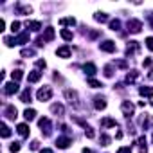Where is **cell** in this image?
I'll list each match as a JSON object with an SVG mask.
<instances>
[{
    "instance_id": "cell-1",
    "label": "cell",
    "mask_w": 153,
    "mask_h": 153,
    "mask_svg": "<svg viewBox=\"0 0 153 153\" xmlns=\"http://www.w3.org/2000/svg\"><path fill=\"white\" fill-rule=\"evenodd\" d=\"M36 97H38V101H49L51 97H52V88L51 87H42L38 92H36Z\"/></svg>"
},
{
    "instance_id": "cell-2",
    "label": "cell",
    "mask_w": 153,
    "mask_h": 153,
    "mask_svg": "<svg viewBox=\"0 0 153 153\" xmlns=\"http://www.w3.org/2000/svg\"><path fill=\"white\" fill-rule=\"evenodd\" d=\"M126 27H128V31H130V33H140V29H142V22H140V20L131 18V20H128Z\"/></svg>"
},
{
    "instance_id": "cell-3",
    "label": "cell",
    "mask_w": 153,
    "mask_h": 153,
    "mask_svg": "<svg viewBox=\"0 0 153 153\" xmlns=\"http://www.w3.org/2000/svg\"><path fill=\"white\" fill-rule=\"evenodd\" d=\"M65 97H67V101H68L70 105L79 106V101H78V92H76V90H65Z\"/></svg>"
},
{
    "instance_id": "cell-4",
    "label": "cell",
    "mask_w": 153,
    "mask_h": 153,
    "mask_svg": "<svg viewBox=\"0 0 153 153\" xmlns=\"http://www.w3.org/2000/svg\"><path fill=\"white\" fill-rule=\"evenodd\" d=\"M38 126L42 128V133H45V135H51V121H49L47 117H42V119L38 121Z\"/></svg>"
},
{
    "instance_id": "cell-5",
    "label": "cell",
    "mask_w": 153,
    "mask_h": 153,
    "mask_svg": "<svg viewBox=\"0 0 153 153\" xmlns=\"http://www.w3.org/2000/svg\"><path fill=\"white\" fill-rule=\"evenodd\" d=\"M99 49L101 51H105V52H115V42H112V40H105L101 45H99Z\"/></svg>"
},
{
    "instance_id": "cell-6",
    "label": "cell",
    "mask_w": 153,
    "mask_h": 153,
    "mask_svg": "<svg viewBox=\"0 0 153 153\" xmlns=\"http://www.w3.org/2000/svg\"><path fill=\"white\" fill-rule=\"evenodd\" d=\"M4 92H6L7 96H13V94H16V92H18V83H16V81L6 83V85H4Z\"/></svg>"
},
{
    "instance_id": "cell-7",
    "label": "cell",
    "mask_w": 153,
    "mask_h": 153,
    "mask_svg": "<svg viewBox=\"0 0 153 153\" xmlns=\"http://www.w3.org/2000/svg\"><path fill=\"white\" fill-rule=\"evenodd\" d=\"M121 110H123V114L126 115V117H130V115H133V105L130 103V101H123V105H121Z\"/></svg>"
},
{
    "instance_id": "cell-8",
    "label": "cell",
    "mask_w": 153,
    "mask_h": 153,
    "mask_svg": "<svg viewBox=\"0 0 153 153\" xmlns=\"http://www.w3.org/2000/svg\"><path fill=\"white\" fill-rule=\"evenodd\" d=\"M70 144H72V140H70V137H67V135H63V137H58V140H56V146H58V148H61V149L68 148Z\"/></svg>"
},
{
    "instance_id": "cell-9",
    "label": "cell",
    "mask_w": 153,
    "mask_h": 153,
    "mask_svg": "<svg viewBox=\"0 0 153 153\" xmlns=\"http://www.w3.org/2000/svg\"><path fill=\"white\" fill-rule=\"evenodd\" d=\"M42 79V72L40 70H33V72H29V76H27V81L29 83H36V81H40Z\"/></svg>"
},
{
    "instance_id": "cell-10",
    "label": "cell",
    "mask_w": 153,
    "mask_h": 153,
    "mask_svg": "<svg viewBox=\"0 0 153 153\" xmlns=\"http://www.w3.org/2000/svg\"><path fill=\"white\" fill-rule=\"evenodd\" d=\"M140 47H139V42H128V47H126V56H131L133 52H137Z\"/></svg>"
},
{
    "instance_id": "cell-11",
    "label": "cell",
    "mask_w": 153,
    "mask_h": 153,
    "mask_svg": "<svg viewBox=\"0 0 153 153\" xmlns=\"http://www.w3.org/2000/svg\"><path fill=\"white\" fill-rule=\"evenodd\" d=\"M4 114H6V117H7V119H16V114H18V110H16L13 105H7Z\"/></svg>"
},
{
    "instance_id": "cell-12",
    "label": "cell",
    "mask_w": 153,
    "mask_h": 153,
    "mask_svg": "<svg viewBox=\"0 0 153 153\" xmlns=\"http://www.w3.org/2000/svg\"><path fill=\"white\" fill-rule=\"evenodd\" d=\"M54 36H56L54 29H52V27H47V29H45V33H43V42H52V40H54Z\"/></svg>"
},
{
    "instance_id": "cell-13",
    "label": "cell",
    "mask_w": 153,
    "mask_h": 153,
    "mask_svg": "<svg viewBox=\"0 0 153 153\" xmlns=\"http://www.w3.org/2000/svg\"><path fill=\"white\" fill-rule=\"evenodd\" d=\"M29 42V33H22V34H18L16 38H15V43L16 45H24V43H27Z\"/></svg>"
},
{
    "instance_id": "cell-14",
    "label": "cell",
    "mask_w": 153,
    "mask_h": 153,
    "mask_svg": "<svg viewBox=\"0 0 153 153\" xmlns=\"http://www.w3.org/2000/svg\"><path fill=\"white\" fill-rule=\"evenodd\" d=\"M16 131H18L22 137H29V131H31V130H29V126H27L25 123H22V124L16 126Z\"/></svg>"
},
{
    "instance_id": "cell-15",
    "label": "cell",
    "mask_w": 153,
    "mask_h": 153,
    "mask_svg": "<svg viewBox=\"0 0 153 153\" xmlns=\"http://www.w3.org/2000/svg\"><path fill=\"white\" fill-rule=\"evenodd\" d=\"M56 54L59 56V58H70V47H59L58 51H56Z\"/></svg>"
},
{
    "instance_id": "cell-16",
    "label": "cell",
    "mask_w": 153,
    "mask_h": 153,
    "mask_svg": "<svg viewBox=\"0 0 153 153\" xmlns=\"http://www.w3.org/2000/svg\"><path fill=\"white\" fill-rule=\"evenodd\" d=\"M83 70H85L88 76H94V74L97 72V68H96V65H94V63H85V65H83Z\"/></svg>"
},
{
    "instance_id": "cell-17",
    "label": "cell",
    "mask_w": 153,
    "mask_h": 153,
    "mask_svg": "<svg viewBox=\"0 0 153 153\" xmlns=\"http://www.w3.org/2000/svg\"><path fill=\"white\" fill-rule=\"evenodd\" d=\"M20 101L22 103H31V88L27 87L24 92H22V96H20Z\"/></svg>"
},
{
    "instance_id": "cell-18",
    "label": "cell",
    "mask_w": 153,
    "mask_h": 153,
    "mask_svg": "<svg viewBox=\"0 0 153 153\" xmlns=\"http://www.w3.org/2000/svg\"><path fill=\"white\" fill-rule=\"evenodd\" d=\"M94 101H96L94 105H96L97 110H105V108H106V101H105V97H96Z\"/></svg>"
},
{
    "instance_id": "cell-19",
    "label": "cell",
    "mask_w": 153,
    "mask_h": 153,
    "mask_svg": "<svg viewBox=\"0 0 153 153\" xmlns=\"http://www.w3.org/2000/svg\"><path fill=\"white\" fill-rule=\"evenodd\" d=\"M51 112H52V114H56V115H63V114H65V108H63L61 105H58V103H56V105H52V106H51Z\"/></svg>"
},
{
    "instance_id": "cell-20",
    "label": "cell",
    "mask_w": 153,
    "mask_h": 153,
    "mask_svg": "<svg viewBox=\"0 0 153 153\" xmlns=\"http://www.w3.org/2000/svg\"><path fill=\"white\" fill-rule=\"evenodd\" d=\"M140 96H146V97H153V87H140Z\"/></svg>"
},
{
    "instance_id": "cell-21",
    "label": "cell",
    "mask_w": 153,
    "mask_h": 153,
    "mask_svg": "<svg viewBox=\"0 0 153 153\" xmlns=\"http://www.w3.org/2000/svg\"><path fill=\"white\" fill-rule=\"evenodd\" d=\"M137 78H139V72H137V70H130V72L126 74V81H128V83H133Z\"/></svg>"
},
{
    "instance_id": "cell-22",
    "label": "cell",
    "mask_w": 153,
    "mask_h": 153,
    "mask_svg": "<svg viewBox=\"0 0 153 153\" xmlns=\"http://www.w3.org/2000/svg\"><path fill=\"white\" fill-rule=\"evenodd\" d=\"M24 117H25V121H33V119L36 117V110H33V108H27V110L24 112Z\"/></svg>"
},
{
    "instance_id": "cell-23",
    "label": "cell",
    "mask_w": 153,
    "mask_h": 153,
    "mask_svg": "<svg viewBox=\"0 0 153 153\" xmlns=\"http://www.w3.org/2000/svg\"><path fill=\"white\" fill-rule=\"evenodd\" d=\"M101 126H105V128H114V126H117V123H115L114 119L106 117V119H103V121H101Z\"/></svg>"
},
{
    "instance_id": "cell-24",
    "label": "cell",
    "mask_w": 153,
    "mask_h": 153,
    "mask_svg": "<svg viewBox=\"0 0 153 153\" xmlns=\"http://www.w3.org/2000/svg\"><path fill=\"white\" fill-rule=\"evenodd\" d=\"M25 27L31 29V31H40V29H42V24H40V22H27Z\"/></svg>"
},
{
    "instance_id": "cell-25",
    "label": "cell",
    "mask_w": 153,
    "mask_h": 153,
    "mask_svg": "<svg viewBox=\"0 0 153 153\" xmlns=\"http://www.w3.org/2000/svg\"><path fill=\"white\" fill-rule=\"evenodd\" d=\"M16 9L22 13V15H29L33 9H31V6H20V4H16Z\"/></svg>"
},
{
    "instance_id": "cell-26",
    "label": "cell",
    "mask_w": 153,
    "mask_h": 153,
    "mask_svg": "<svg viewBox=\"0 0 153 153\" xmlns=\"http://www.w3.org/2000/svg\"><path fill=\"white\" fill-rule=\"evenodd\" d=\"M59 34H61V38H63L65 42H70V40H72V33H70L68 29H61Z\"/></svg>"
},
{
    "instance_id": "cell-27",
    "label": "cell",
    "mask_w": 153,
    "mask_h": 153,
    "mask_svg": "<svg viewBox=\"0 0 153 153\" xmlns=\"http://www.w3.org/2000/svg\"><path fill=\"white\" fill-rule=\"evenodd\" d=\"M22 76H24L22 70H15V72H11V78H13V81H16V83L22 79Z\"/></svg>"
},
{
    "instance_id": "cell-28",
    "label": "cell",
    "mask_w": 153,
    "mask_h": 153,
    "mask_svg": "<svg viewBox=\"0 0 153 153\" xmlns=\"http://www.w3.org/2000/svg\"><path fill=\"white\" fill-rule=\"evenodd\" d=\"M59 24H61V25H76V20H74V18H61Z\"/></svg>"
},
{
    "instance_id": "cell-29",
    "label": "cell",
    "mask_w": 153,
    "mask_h": 153,
    "mask_svg": "<svg viewBox=\"0 0 153 153\" xmlns=\"http://www.w3.org/2000/svg\"><path fill=\"white\" fill-rule=\"evenodd\" d=\"M88 85L92 87V88H101L103 85H101V81H97V79H94V78H90L88 79Z\"/></svg>"
},
{
    "instance_id": "cell-30",
    "label": "cell",
    "mask_w": 153,
    "mask_h": 153,
    "mask_svg": "<svg viewBox=\"0 0 153 153\" xmlns=\"http://www.w3.org/2000/svg\"><path fill=\"white\" fill-rule=\"evenodd\" d=\"M105 76H106V78H112V76H114V65H106L105 67Z\"/></svg>"
},
{
    "instance_id": "cell-31",
    "label": "cell",
    "mask_w": 153,
    "mask_h": 153,
    "mask_svg": "<svg viewBox=\"0 0 153 153\" xmlns=\"http://www.w3.org/2000/svg\"><path fill=\"white\" fill-rule=\"evenodd\" d=\"M94 18H96L97 22H106V20H108V16H106L105 13H96V15H94Z\"/></svg>"
},
{
    "instance_id": "cell-32",
    "label": "cell",
    "mask_w": 153,
    "mask_h": 153,
    "mask_svg": "<svg viewBox=\"0 0 153 153\" xmlns=\"http://www.w3.org/2000/svg\"><path fill=\"white\" fill-rule=\"evenodd\" d=\"M110 29H112V31H119V29H121V22H119V20H112V22H110Z\"/></svg>"
},
{
    "instance_id": "cell-33",
    "label": "cell",
    "mask_w": 153,
    "mask_h": 153,
    "mask_svg": "<svg viewBox=\"0 0 153 153\" xmlns=\"http://www.w3.org/2000/svg\"><path fill=\"white\" fill-rule=\"evenodd\" d=\"M9 135H11V130L7 128V124H2V137H4V139H7Z\"/></svg>"
},
{
    "instance_id": "cell-34",
    "label": "cell",
    "mask_w": 153,
    "mask_h": 153,
    "mask_svg": "<svg viewBox=\"0 0 153 153\" xmlns=\"http://www.w3.org/2000/svg\"><path fill=\"white\" fill-rule=\"evenodd\" d=\"M22 56L27 58V56H34V49H24L22 51Z\"/></svg>"
},
{
    "instance_id": "cell-35",
    "label": "cell",
    "mask_w": 153,
    "mask_h": 153,
    "mask_svg": "<svg viewBox=\"0 0 153 153\" xmlns=\"http://www.w3.org/2000/svg\"><path fill=\"white\" fill-rule=\"evenodd\" d=\"M108 144H110V137L103 133V135H101V146H108Z\"/></svg>"
},
{
    "instance_id": "cell-36",
    "label": "cell",
    "mask_w": 153,
    "mask_h": 153,
    "mask_svg": "<svg viewBox=\"0 0 153 153\" xmlns=\"http://www.w3.org/2000/svg\"><path fill=\"white\" fill-rule=\"evenodd\" d=\"M85 135H87V137H88V139H94V137H96V133H94V130H92V128H90V126H88V128H87V130H85Z\"/></svg>"
},
{
    "instance_id": "cell-37",
    "label": "cell",
    "mask_w": 153,
    "mask_h": 153,
    "mask_svg": "<svg viewBox=\"0 0 153 153\" xmlns=\"http://www.w3.org/2000/svg\"><path fill=\"white\" fill-rule=\"evenodd\" d=\"M11 31H13V33H18V31H20V22H13V24H11Z\"/></svg>"
},
{
    "instance_id": "cell-38",
    "label": "cell",
    "mask_w": 153,
    "mask_h": 153,
    "mask_svg": "<svg viewBox=\"0 0 153 153\" xmlns=\"http://www.w3.org/2000/svg\"><path fill=\"white\" fill-rule=\"evenodd\" d=\"M146 47H148L149 51H153V36H149V38H146Z\"/></svg>"
},
{
    "instance_id": "cell-39",
    "label": "cell",
    "mask_w": 153,
    "mask_h": 153,
    "mask_svg": "<svg viewBox=\"0 0 153 153\" xmlns=\"http://www.w3.org/2000/svg\"><path fill=\"white\" fill-rule=\"evenodd\" d=\"M9 149H11L13 153H15V151H18V149H20V142H13V144L9 146Z\"/></svg>"
},
{
    "instance_id": "cell-40",
    "label": "cell",
    "mask_w": 153,
    "mask_h": 153,
    "mask_svg": "<svg viewBox=\"0 0 153 153\" xmlns=\"http://www.w3.org/2000/svg\"><path fill=\"white\" fill-rule=\"evenodd\" d=\"M36 67H38V68H45V67H47L45 59H38V61H36Z\"/></svg>"
},
{
    "instance_id": "cell-41",
    "label": "cell",
    "mask_w": 153,
    "mask_h": 153,
    "mask_svg": "<svg viewBox=\"0 0 153 153\" xmlns=\"http://www.w3.org/2000/svg\"><path fill=\"white\" fill-rule=\"evenodd\" d=\"M137 142H139V146H140V148H146V137H139V140H137Z\"/></svg>"
},
{
    "instance_id": "cell-42",
    "label": "cell",
    "mask_w": 153,
    "mask_h": 153,
    "mask_svg": "<svg viewBox=\"0 0 153 153\" xmlns=\"http://www.w3.org/2000/svg\"><path fill=\"white\" fill-rule=\"evenodd\" d=\"M117 153H131V148H128V146H126V148H119Z\"/></svg>"
},
{
    "instance_id": "cell-43",
    "label": "cell",
    "mask_w": 153,
    "mask_h": 153,
    "mask_svg": "<svg viewBox=\"0 0 153 153\" xmlns=\"http://www.w3.org/2000/svg\"><path fill=\"white\" fill-rule=\"evenodd\" d=\"M38 146H40L38 140H33V142H31V149H38Z\"/></svg>"
},
{
    "instance_id": "cell-44",
    "label": "cell",
    "mask_w": 153,
    "mask_h": 153,
    "mask_svg": "<svg viewBox=\"0 0 153 153\" xmlns=\"http://www.w3.org/2000/svg\"><path fill=\"white\" fill-rule=\"evenodd\" d=\"M151 63H153V61H151V58H148V59H144V67H151Z\"/></svg>"
},
{
    "instance_id": "cell-45",
    "label": "cell",
    "mask_w": 153,
    "mask_h": 153,
    "mask_svg": "<svg viewBox=\"0 0 153 153\" xmlns=\"http://www.w3.org/2000/svg\"><path fill=\"white\" fill-rule=\"evenodd\" d=\"M97 36H99V31H92L90 33V38H97Z\"/></svg>"
},
{
    "instance_id": "cell-46",
    "label": "cell",
    "mask_w": 153,
    "mask_h": 153,
    "mask_svg": "<svg viewBox=\"0 0 153 153\" xmlns=\"http://www.w3.org/2000/svg\"><path fill=\"white\" fill-rule=\"evenodd\" d=\"M40 153H52V149H49V148H43V149H40Z\"/></svg>"
},
{
    "instance_id": "cell-47",
    "label": "cell",
    "mask_w": 153,
    "mask_h": 153,
    "mask_svg": "<svg viewBox=\"0 0 153 153\" xmlns=\"http://www.w3.org/2000/svg\"><path fill=\"white\" fill-rule=\"evenodd\" d=\"M4 27H6V22H4V20H0V31H4Z\"/></svg>"
},
{
    "instance_id": "cell-48",
    "label": "cell",
    "mask_w": 153,
    "mask_h": 153,
    "mask_svg": "<svg viewBox=\"0 0 153 153\" xmlns=\"http://www.w3.org/2000/svg\"><path fill=\"white\" fill-rule=\"evenodd\" d=\"M83 153H90V149L88 148H83Z\"/></svg>"
}]
</instances>
